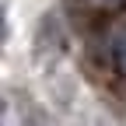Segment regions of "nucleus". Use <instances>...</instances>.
<instances>
[{
    "mask_svg": "<svg viewBox=\"0 0 126 126\" xmlns=\"http://www.w3.org/2000/svg\"><path fill=\"white\" fill-rule=\"evenodd\" d=\"M109 53H112L116 70L126 77V28H119V32H112V35H109Z\"/></svg>",
    "mask_w": 126,
    "mask_h": 126,
    "instance_id": "f257e3e1",
    "label": "nucleus"
}]
</instances>
